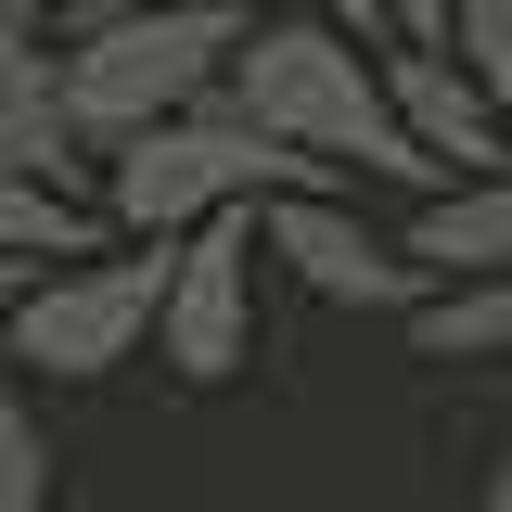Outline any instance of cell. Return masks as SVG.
I'll list each match as a JSON object with an SVG mask.
<instances>
[{"label": "cell", "instance_id": "obj_1", "mask_svg": "<svg viewBox=\"0 0 512 512\" xmlns=\"http://www.w3.org/2000/svg\"><path fill=\"white\" fill-rule=\"evenodd\" d=\"M231 103H244V116H269L282 141L333 154V167H359V180H397V192H436V180H448L436 154L410 141L397 90H384V39L333 26L320 0H269V13H244Z\"/></svg>", "mask_w": 512, "mask_h": 512}, {"label": "cell", "instance_id": "obj_2", "mask_svg": "<svg viewBox=\"0 0 512 512\" xmlns=\"http://www.w3.org/2000/svg\"><path fill=\"white\" fill-rule=\"evenodd\" d=\"M308 180H346V167L308 154V141H282L269 116H244L231 90H205V103H180V116L103 141V180H90V192H103V218H116V231L180 244V231H205V218L269 205V192H308Z\"/></svg>", "mask_w": 512, "mask_h": 512}, {"label": "cell", "instance_id": "obj_3", "mask_svg": "<svg viewBox=\"0 0 512 512\" xmlns=\"http://www.w3.org/2000/svg\"><path fill=\"white\" fill-rule=\"evenodd\" d=\"M231 52H244V13L231 0H128V13H77L64 26V77H77V128L90 154L128 141V128L180 116L205 90H231Z\"/></svg>", "mask_w": 512, "mask_h": 512}, {"label": "cell", "instance_id": "obj_4", "mask_svg": "<svg viewBox=\"0 0 512 512\" xmlns=\"http://www.w3.org/2000/svg\"><path fill=\"white\" fill-rule=\"evenodd\" d=\"M167 256H180V244H154V231H116V244H90V256H39L0 346H13L39 384H116L128 359L154 346Z\"/></svg>", "mask_w": 512, "mask_h": 512}, {"label": "cell", "instance_id": "obj_5", "mask_svg": "<svg viewBox=\"0 0 512 512\" xmlns=\"http://www.w3.org/2000/svg\"><path fill=\"white\" fill-rule=\"evenodd\" d=\"M256 244H269V269H295L320 308H359V320H410L436 295V269L397 244V231H372V218L346 205V180L269 192V205H256Z\"/></svg>", "mask_w": 512, "mask_h": 512}, {"label": "cell", "instance_id": "obj_6", "mask_svg": "<svg viewBox=\"0 0 512 512\" xmlns=\"http://www.w3.org/2000/svg\"><path fill=\"white\" fill-rule=\"evenodd\" d=\"M256 269H269L256 205H231V218L180 231V256H167V308H154V359H167L180 384L256 372Z\"/></svg>", "mask_w": 512, "mask_h": 512}, {"label": "cell", "instance_id": "obj_7", "mask_svg": "<svg viewBox=\"0 0 512 512\" xmlns=\"http://www.w3.org/2000/svg\"><path fill=\"white\" fill-rule=\"evenodd\" d=\"M384 90H397L410 141L436 154L448 180H474V167H512V90H500V77H474L448 39H384Z\"/></svg>", "mask_w": 512, "mask_h": 512}, {"label": "cell", "instance_id": "obj_8", "mask_svg": "<svg viewBox=\"0 0 512 512\" xmlns=\"http://www.w3.org/2000/svg\"><path fill=\"white\" fill-rule=\"evenodd\" d=\"M397 244L423 256L436 282H461V269H512V167H474V180H436L423 205H410V231Z\"/></svg>", "mask_w": 512, "mask_h": 512}, {"label": "cell", "instance_id": "obj_9", "mask_svg": "<svg viewBox=\"0 0 512 512\" xmlns=\"http://www.w3.org/2000/svg\"><path fill=\"white\" fill-rule=\"evenodd\" d=\"M410 346L423 359H512V269H461V282H436L423 308H410Z\"/></svg>", "mask_w": 512, "mask_h": 512}, {"label": "cell", "instance_id": "obj_10", "mask_svg": "<svg viewBox=\"0 0 512 512\" xmlns=\"http://www.w3.org/2000/svg\"><path fill=\"white\" fill-rule=\"evenodd\" d=\"M0 512H52V423H39V372L0 346Z\"/></svg>", "mask_w": 512, "mask_h": 512}, {"label": "cell", "instance_id": "obj_11", "mask_svg": "<svg viewBox=\"0 0 512 512\" xmlns=\"http://www.w3.org/2000/svg\"><path fill=\"white\" fill-rule=\"evenodd\" d=\"M448 52L512 90V0H448Z\"/></svg>", "mask_w": 512, "mask_h": 512}, {"label": "cell", "instance_id": "obj_12", "mask_svg": "<svg viewBox=\"0 0 512 512\" xmlns=\"http://www.w3.org/2000/svg\"><path fill=\"white\" fill-rule=\"evenodd\" d=\"M384 39H448V0H384Z\"/></svg>", "mask_w": 512, "mask_h": 512}, {"label": "cell", "instance_id": "obj_13", "mask_svg": "<svg viewBox=\"0 0 512 512\" xmlns=\"http://www.w3.org/2000/svg\"><path fill=\"white\" fill-rule=\"evenodd\" d=\"M39 26H64V0H0V39H39Z\"/></svg>", "mask_w": 512, "mask_h": 512}, {"label": "cell", "instance_id": "obj_14", "mask_svg": "<svg viewBox=\"0 0 512 512\" xmlns=\"http://www.w3.org/2000/svg\"><path fill=\"white\" fill-rule=\"evenodd\" d=\"M333 26H359V39H384V0H320Z\"/></svg>", "mask_w": 512, "mask_h": 512}, {"label": "cell", "instance_id": "obj_15", "mask_svg": "<svg viewBox=\"0 0 512 512\" xmlns=\"http://www.w3.org/2000/svg\"><path fill=\"white\" fill-rule=\"evenodd\" d=\"M26 269H39V256H0V333H13V295H26Z\"/></svg>", "mask_w": 512, "mask_h": 512}, {"label": "cell", "instance_id": "obj_16", "mask_svg": "<svg viewBox=\"0 0 512 512\" xmlns=\"http://www.w3.org/2000/svg\"><path fill=\"white\" fill-rule=\"evenodd\" d=\"M77 13H128V0H64V26H77ZM231 13H269V0H231Z\"/></svg>", "mask_w": 512, "mask_h": 512}, {"label": "cell", "instance_id": "obj_17", "mask_svg": "<svg viewBox=\"0 0 512 512\" xmlns=\"http://www.w3.org/2000/svg\"><path fill=\"white\" fill-rule=\"evenodd\" d=\"M487 512H512V461H487Z\"/></svg>", "mask_w": 512, "mask_h": 512}]
</instances>
